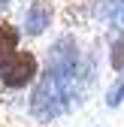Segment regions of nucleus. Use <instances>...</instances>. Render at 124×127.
Segmentation results:
<instances>
[{"label":"nucleus","instance_id":"nucleus-1","mask_svg":"<svg viewBox=\"0 0 124 127\" xmlns=\"http://www.w3.org/2000/svg\"><path fill=\"white\" fill-rule=\"evenodd\" d=\"M61 100H67V79H61L55 73H45L42 82L33 91V103H30V109H33L39 118H52V115H58L61 109H64Z\"/></svg>","mask_w":124,"mask_h":127},{"label":"nucleus","instance_id":"nucleus-6","mask_svg":"<svg viewBox=\"0 0 124 127\" xmlns=\"http://www.w3.org/2000/svg\"><path fill=\"white\" fill-rule=\"evenodd\" d=\"M109 61H112V67H115L118 73L124 70V36H121V39L112 45V58H109Z\"/></svg>","mask_w":124,"mask_h":127},{"label":"nucleus","instance_id":"nucleus-4","mask_svg":"<svg viewBox=\"0 0 124 127\" xmlns=\"http://www.w3.org/2000/svg\"><path fill=\"white\" fill-rule=\"evenodd\" d=\"M15 49H18V30L3 21V24H0V64H3Z\"/></svg>","mask_w":124,"mask_h":127},{"label":"nucleus","instance_id":"nucleus-5","mask_svg":"<svg viewBox=\"0 0 124 127\" xmlns=\"http://www.w3.org/2000/svg\"><path fill=\"white\" fill-rule=\"evenodd\" d=\"M121 100H124V76L109 88V94H106V103H109V106H118Z\"/></svg>","mask_w":124,"mask_h":127},{"label":"nucleus","instance_id":"nucleus-7","mask_svg":"<svg viewBox=\"0 0 124 127\" xmlns=\"http://www.w3.org/2000/svg\"><path fill=\"white\" fill-rule=\"evenodd\" d=\"M3 6H9V0H0V9H3Z\"/></svg>","mask_w":124,"mask_h":127},{"label":"nucleus","instance_id":"nucleus-8","mask_svg":"<svg viewBox=\"0 0 124 127\" xmlns=\"http://www.w3.org/2000/svg\"><path fill=\"white\" fill-rule=\"evenodd\" d=\"M121 18H124V0H121Z\"/></svg>","mask_w":124,"mask_h":127},{"label":"nucleus","instance_id":"nucleus-3","mask_svg":"<svg viewBox=\"0 0 124 127\" xmlns=\"http://www.w3.org/2000/svg\"><path fill=\"white\" fill-rule=\"evenodd\" d=\"M49 24H52V3L36 0V3L24 12V27H27V33H30V36H39Z\"/></svg>","mask_w":124,"mask_h":127},{"label":"nucleus","instance_id":"nucleus-2","mask_svg":"<svg viewBox=\"0 0 124 127\" xmlns=\"http://www.w3.org/2000/svg\"><path fill=\"white\" fill-rule=\"evenodd\" d=\"M33 76H36L33 52H18L15 49L0 64V79H3V85H9V88H24L27 82H33Z\"/></svg>","mask_w":124,"mask_h":127}]
</instances>
